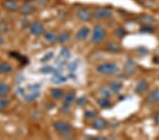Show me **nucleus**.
<instances>
[{"label": "nucleus", "mask_w": 159, "mask_h": 140, "mask_svg": "<svg viewBox=\"0 0 159 140\" xmlns=\"http://www.w3.org/2000/svg\"><path fill=\"white\" fill-rule=\"evenodd\" d=\"M139 51H140V54H143L144 55L148 52V50L145 48H139Z\"/></svg>", "instance_id": "nucleus-33"}, {"label": "nucleus", "mask_w": 159, "mask_h": 140, "mask_svg": "<svg viewBox=\"0 0 159 140\" xmlns=\"http://www.w3.org/2000/svg\"><path fill=\"white\" fill-rule=\"evenodd\" d=\"M115 34H116L117 36L119 37H124L125 35H126V31H125L123 29H122V28H119V29H117L116 30Z\"/></svg>", "instance_id": "nucleus-28"}, {"label": "nucleus", "mask_w": 159, "mask_h": 140, "mask_svg": "<svg viewBox=\"0 0 159 140\" xmlns=\"http://www.w3.org/2000/svg\"><path fill=\"white\" fill-rule=\"evenodd\" d=\"M97 71L104 75H112L119 72V67L114 63L108 62L99 65L97 67Z\"/></svg>", "instance_id": "nucleus-1"}, {"label": "nucleus", "mask_w": 159, "mask_h": 140, "mask_svg": "<svg viewBox=\"0 0 159 140\" xmlns=\"http://www.w3.org/2000/svg\"><path fill=\"white\" fill-rule=\"evenodd\" d=\"M90 33V30L87 27H83L79 30L76 34V38L79 41H83V40H86L87 37L89 36Z\"/></svg>", "instance_id": "nucleus-10"}, {"label": "nucleus", "mask_w": 159, "mask_h": 140, "mask_svg": "<svg viewBox=\"0 0 159 140\" xmlns=\"http://www.w3.org/2000/svg\"><path fill=\"white\" fill-rule=\"evenodd\" d=\"M100 93L106 98H110L112 96V90L110 88L102 87L100 88Z\"/></svg>", "instance_id": "nucleus-21"}, {"label": "nucleus", "mask_w": 159, "mask_h": 140, "mask_svg": "<svg viewBox=\"0 0 159 140\" xmlns=\"http://www.w3.org/2000/svg\"><path fill=\"white\" fill-rule=\"evenodd\" d=\"M108 48H109L110 50L112 51V52H116V51L119 50L118 47H117L116 45H115V44H114V43H112L111 45H110Z\"/></svg>", "instance_id": "nucleus-32"}, {"label": "nucleus", "mask_w": 159, "mask_h": 140, "mask_svg": "<svg viewBox=\"0 0 159 140\" xmlns=\"http://www.w3.org/2000/svg\"><path fill=\"white\" fill-rule=\"evenodd\" d=\"M122 87V84H120L119 82H111L109 84V88L111 89L112 91H113L115 93H117L118 91H120Z\"/></svg>", "instance_id": "nucleus-20"}, {"label": "nucleus", "mask_w": 159, "mask_h": 140, "mask_svg": "<svg viewBox=\"0 0 159 140\" xmlns=\"http://www.w3.org/2000/svg\"><path fill=\"white\" fill-rule=\"evenodd\" d=\"M75 98L76 96L74 92H68L66 94L65 99H64V104H65V106H70L75 100Z\"/></svg>", "instance_id": "nucleus-14"}, {"label": "nucleus", "mask_w": 159, "mask_h": 140, "mask_svg": "<svg viewBox=\"0 0 159 140\" xmlns=\"http://www.w3.org/2000/svg\"><path fill=\"white\" fill-rule=\"evenodd\" d=\"M15 1H16V0H15Z\"/></svg>", "instance_id": "nucleus-37"}, {"label": "nucleus", "mask_w": 159, "mask_h": 140, "mask_svg": "<svg viewBox=\"0 0 159 140\" xmlns=\"http://www.w3.org/2000/svg\"><path fill=\"white\" fill-rule=\"evenodd\" d=\"M51 94H52V96L54 98L59 100V99L62 98L64 91L60 88H54L51 91Z\"/></svg>", "instance_id": "nucleus-17"}, {"label": "nucleus", "mask_w": 159, "mask_h": 140, "mask_svg": "<svg viewBox=\"0 0 159 140\" xmlns=\"http://www.w3.org/2000/svg\"><path fill=\"white\" fill-rule=\"evenodd\" d=\"M106 35V30L104 29L103 27L101 25H96L94 27L93 36H92V42L96 44L101 43L102 40L105 38Z\"/></svg>", "instance_id": "nucleus-2"}, {"label": "nucleus", "mask_w": 159, "mask_h": 140, "mask_svg": "<svg viewBox=\"0 0 159 140\" xmlns=\"http://www.w3.org/2000/svg\"><path fill=\"white\" fill-rule=\"evenodd\" d=\"M53 127L56 131L61 132V133H67L71 130L70 124L65 122H56L54 123Z\"/></svg>", "instance_id": "nucleus-4"}, {"label": "nucleus", "mask_w": 159, "mask_h": 140, "mask_svg": "<svg viewBox=\"0 0 159 140\" xmlns=\"http://www.w3.org/2000/svg\"><path fill=\"white\" fill-rule=\"evenodd\" d=\"M93 128L98 129V130H102V129L106 128V123L104 120L101 118H97L93 121Z\"/></svg>", "instance_id": "nucleus-11"}, {"label": "nucleus", "mask_w": 159, "mask_h": 140, "mask_svg": "<svg viewBox=\"0 0 159 140\" xmlns=\"http://www.w3.org/2000/svg\"><path fill=\"white\" fill-rule=\"evenodd\" d=\"M52 82L55 84H61V83H64L66 81V79L65 77V76H62L60 74H57V75H55L53 76V78L52 79Z\"/></svg>", "instance_id": "nucleus-22"}, {"label": "nucleus", "mask_w": 159, "mask_h": 140, "mask_svg": "<svg viewBox=\"0 0 159 140\" xmlns=\"http://www.w3.org/2000/svg\"><path fill=\"white\" fill-rule=\"evenodd\" d=\"M61 55L63 57L68 58V57H70V52L69 51V50L65 48V49H62V50L61 51Z\"/></svg>", "instance_id": "nucleus-29"}, {"label": "nucleus", "mask_w": 159, "mask_h": 140, "mask_svg": "<svg viewBox=\"0 0 159 140\" xmlns=\"http://www.w3.org/2000/svg\"><path fill=\"white\" fill-rule=\"evenodd\" d=\"M23 1L27 2V3H29V2H32L33 1H35V0H23Z\"/></svg>", "instance_id": "nucleus-36"}, {"label": "nucleus", "mask_w": 159, "mask_h": 140, "mask_svg": "<svg viewBox=\"0 0 159 140\" xmlns=\"http://www.w3.org/2000/svg\"><path fill=\"white\" fill-rule=\"evenodd\" d=\"M4 43V38L2 37V35L0 34V45H2Z\"/></svg>", "instance_id": "nucleus-35"}, {"label": "nucleus", "mask_w": 159, "mask_h": 140, "mask_svg": "<svg viewBox=\"0 0 159 140\" xmlns=\"http://www.w3.org/2000/svg\"><path fill=\"white\" fill-rule=\"evenodd\" d=\"M153 62L155 64H159V57L158 56H155V57L153 58Z\"/></svg>", "instance_id": "nucleus-34"}, {"label": "nucleus", "mask_w": 159, "mask_h": 140, "mask_svg": "<svg viewBox=\"0 0 159 140\" xmlns=\"http://www.w3.org/2000/svg\"><path fill=\"white\" fill-rule=\"evenodd\" d=\"M2 7L7 11H16L19 9V4L15 0H4L2 2Z\"/></svg>", "instance_id": "nucleus-7"}, {"label": "nucleus", "mask_w": 159, "mask_h": 140, "mask_svg": "<svg viewBox=\"0 0 159 140\" xmlns=\"http://www.w3.org/2000/svg\"><path fill=\"white\" fill-rule=\"evenodd\" d=\"M77 17L82 21H88L91 19V14L86 9H80L77 11Z\"/></svg>", "instance_id": "nucleus-9"}, {"label": "nucleus", "mask_w": 159, "mask_h": 140, "mask_svg": "<svg viewBox=\"0 0 159 140\" xmlns=\"http://www.w3.org/2000/svg\"><path fill=\"white\" fill-rule=\"evenodd\" d=\"M52 57H53V53H52V52L48 53V54L45 55L44 57H43L42 62H48V61H49Z\"/></svg>", "instance_id": "nucleus-31"}, {"label": "nucleus", "mask_w": 159, "mask_h": 140, "mask_svg": "<svg viewBox=\"0 0 159 140\" xmlns=\"http://www.w3.org/2000/svg\"><path fill=\"white\" fill-rule=\"evenodd\" d=\"M69 39H70V35H69L67 33H65V32L61 33L58 36L59 41L61 43H65L66 42H67Z\"/></svg>", "instance_id": "nucleus-23"}, {"label": "nucleus", "mask_w": 159, "mask_h": 140, "mask_svg": "<svg viewBox=\"0 0 159 140\" xmlns=\"http://www.w3.org/2000/svg\"><path fill=\"white\" fill-rule=\"evenodd\" d=\"M30 32L33 35L38 36L44 34L45 28L40 22L35 21L30 26Z\"/></svg>", "instance_id": "nucleus-5"}, {"label": "nucleus", "mask_w": 159, "mask_h": 140, "mask_svg": "<svg viewBox=\"0 0 159 140\" xmlns=\"http://www.w3.org/2000/svg\"><path fill=\"white\" fill-rule=\"evenodd\" d=\"M86 102H87V100L85 97H81L77 101V104L80 106H84L86 105Z\"/></svg>", "instance_id": "nucleus-30"}, {"label": "nucleus", "mask_w": 159, "mask_h": 140, "mask_svg": "<svg viewBox=\"0 0 159 140\" xmlns=\"http://www.w3.org/2000/svg\"><path fill=\"white\" fill-rule=\"evenodd\" d=\"M140 32L143 34H151L153 32V29L149 25H144L141 27Z\"/></svg>", "instance_id": "nucleus-25"}, {"label": "nucleus", "mask_w": 159, "mask_h": 140, "mask_svg": "<svg viewBox=\"0 0 159 140\" xmlns=\"http://www.w3.org/2000/svg\"><path fill=\"white\" fill-rule=\"evenodd\" d=\"M10 91L9 86L4 83H0V96H4Z\"/></svg>", "instance_id": "nucleus-19"}, {"label": "nucleus", "mask_w": 159, "mask_h": 140, "mask_svg": "<svg viewBox=\"0 0 159 140\" xmlns=\"http://www.w3.org/2000/svg\"><path fill=\"white\" fill-rule=\"evenodd\" d=\"M45 39L50 43H55L57 40L58 38L53 32L49 31L45 34Z\"/></svg>", "instance_id": "nucleus-16"}, {"label": "nucleus", "mask_w": 159, "mask_h": 140, "mask_svg": "<svg viewBox=\"0 0 159 140\" xmlns=\"http://www.w3.org/2000/svg\"><path fill=\"white\" fill-rule=\"evenodd\" d=\"M137 65L132 59L127 60L125 63L124 70L125 72L128 75H133L137 71Z\"/></svg>", "instance_id": "nucleus-6"}, {"label": "nucleus", "mask_w": 159, "mask_h": 140, "mask_svg": "<svg viewBox=\"0 0 159 140\" xmlns=\"http://www.w3.org/2000/svg\"><path fill=\"white\" fill-rule=\"evenodd\" d=\"M84 116H85V118L86 119H93L95 118V116H96V113H95V112L92 111H87L85 112Z\"/></svg>", "instance_id": "nucleus-27"}, {"label": "nucleus", "mask_w": 159, "mask_h": 140, "mask_svg": "<svg viewBox=\"0 0 159 140\" xmlns=\"http://www.w3.org/2000/svg\"><path fill=\"white\" fill-rule=\"evenodd\" d=\"M98 103L102 108H108L111 106V103L108 101V99H107V98H99L98 100Z\"/></svg>", "instance_id": "nucleus-18"}, {"label": "nucleus", "mask_w": 159, "mask_h": 140, "mask_svg": "<svg viewBox=\"0 0 159 140\" xmlns=\"http://www.w3.org/2000/svg\"><path fill=\"white\" fill-rule=\"evenodd\" d=\"M147 88L148 84L147 83V81L142 80L138 83V84L136 86L135 91L138 93H142L143 92H145V91L147 90Z\"/></svg>", "instance_id": "nucleus-13"}, {"label": "nucleus", "mask_w": 159, "mask_h": 140, "mask_svg": "<svg viewBox=\"0 0 159 140\" xmlns=\"http://www.w3.org/2000/svg\"><path fill=\"white\" fill-rule=\"evenodd\" d=\"M35 11V7L33 6V5L30 4L29 3L22 5L19 9L20 14L22 15H24V16L32 14L33 13H34Z\"/></svg>", "instance_id": "nucleus-8"}, {"label": "nucleus", "mask_w": 159, "mask_h": 140, "mask_svg": "<svg viewBox=\"0 0 159 140\" xmlns=\"http://www.w3.org/2000/svg\"><path fill=\"white\" fill-rule=\"evenodd\" d=\"M12 71V67L8 62L0 63V74L10 73Z\"/></svg>", "instance_id": "nucleus-15"}, {"label": "nucleus", "mask_w": 159, "mask_h": 140, "mask_svg": "<svg viewBox=\"0 0 159 140\" xmlns=\"http://www.w3.org/2000/svg\"><path fill=\"white\" fill-rule=\"evenodd\" d=\"M113 16V12L108 9H98L94 10L93 13V16L97 19H110Z\"/></svg>", "instance_id": "nucleus-3"}, {"label": "nucleus", "mask_w": 159, "mask_h": 140, "mask_svg": "<svg viewBox=\"0 0 159 140\" xmlns=\"http://www.w3.org/2000/svg\"><path fill=\"white\" fill-rule=\"evenodd\" d=\"M139 20L145 25L154 24L156 23V20L149 15H142L139 16Z\"/></svg>", "instance_id": "nucleus-12"}, {"label": "nucleus", "mask_w": 159, "mask_h": 140, "mask_svg": "<svg viewBox=\"0 0 159 140\" xmlns=\"http://www.w3.org/2000/svg\"><path fill=\"white\" fill-rule=\"evenodd\" d=\"M9 101L8 98L2 97L0 98V112L4 110L7 108V106L9 105Z\"/></svg>", "instance_id": "nucleus-24"}, {"label": "nucleus", "mask_w": 159, "mask_h": 140, "mask_svg": "<svg viewBox=\"0 0 159 140\" xmlns=\"http://www.w3.org/2000/svg\"><path fill=\"white\" fill-rule=\"evenodd\" d=\"M150 97L153 101L159 102V90L156 89L150 93Z\"/></svg>", "instance_id": "nucleus-26"}]
</instances>
